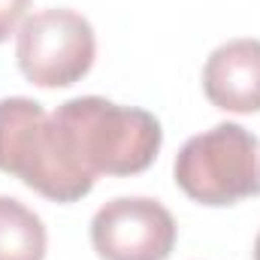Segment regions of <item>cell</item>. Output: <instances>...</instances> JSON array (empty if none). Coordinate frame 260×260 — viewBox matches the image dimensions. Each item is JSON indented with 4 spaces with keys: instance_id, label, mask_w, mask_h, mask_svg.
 Segmentation results:
<instances>
[{
    "instance_id": "cell-1",
    "label": "cell",
    "mask_w": 260,
    "mask_h": 260,
    "mask_svg": "<svg viewBox=\"0 0 260 260\" xmlns=\"http://www.w3.org/2000/svg\"><path fill=\"white\" fill-rule=\"evenodd\" d=\"M67 154L91 176H133L151 167L164 130L157 118L106 97H73L52 115Z\"/></svg>"
},
{
    "instance_id": "cell-2",
    "label": "cell",
    "mask_w": 260,
    "mask_h": 260,
    "mask_svg": "<svg viewBox=\"0 0 260 260\" xmlns=\"http://www.w3.org/2000/svg\"><path fill=\"white\" fill-rule=\"evenodd\" d=\"M0 173L55 203L88 197L97 179L67 154L52 115L27 97L0 100Z\"/></svg>"
},
{
    "instance_id": "cell-3",
    "label": "cell",
    "mask_w": 260,
    "mask_h": 260,
    "mask_svg": "<svg viewBox=\"0 0 260 260\" xmlns=\"http://www.w3.org/2000/svg\"><path fill=\"white\" fill-rule=\"evenodd\" d=\"M176 185L203 206H233L260 194V139L224 121L191 136L176 157Z\"/></svg>"
},
{
    "instance_id": "cell-4",
    "label": "cell",
    "mask_w": 260,
    "mask_h": 260,
    "mask_svg": "<svg viewBox=\"0 0 260 260\" xmlns=\"http://www.w3.org/2000/svg\"><path fill=\"white\" fill-rule=\"evenodd\" d=\"M97 55L94 27L73 9H40L24 18L15 43L18 70L40 88L79 82Z\"/></svg>"
},
{
    "instance_id": "cell-5",
    "label": "cell",
    "mask_w": 260,
    "mask_h": 260,
    "mask_svg": "<svg viewBox=\"0 0 260 260\" xmlns=\"http://www.w3.org/2000/svg\"><path fill=\"white\" fill-rule=\"evenodd\" d=\"M91 245L103 260H167L176 245V221L148 197H118L97 209Z\"/></svg>"
},
{
    "instance_id": "cell-6",
    "label": "cell",
    "mask_w": 260,
    "mask_h": 260,
    "mask_svg": "<svg viewBox=\"0 0 260 260\" xmlns=\"http://www.w3.org/2000/svg\"><path fill=\"white\" fill-rule=\"evenodd\" d=\"M203 91L224 112H260V40H230L203 67Z\"/></svg>"
},
{
    "instance_id": "cell-7",
    "label": "cell",
    "mask_w": 260,
    "mask_h": 260,
    "mask_svg": "<svg viewBox=\"0 0 260 260\" xmlns=\"http://www.w3.org/2000/svg\"><path fill=\"white\" fill-rule=\"evenodd\" d=\"M46 227L15 197H0V260H43Z\"/></svg>"
},
{
    "instance_id": "cell-8",
    "label": "cell",
    "mask_w": 260,
    "mask_h": 260,
    "mask_svg": "<svg viewBox=\"0 0 260 260\" xmlns=\"http://www.w3.org/2000/svg\"><path fill=\"white\" fill-rule=\"evenodd\" d=\"M27 6H30V0H0V43H6L15 34Z\"/></svg>"
},
{
    "instance_id": "cell-9",
    "label": "cell",
    "mask_w": 260,
    "mask_h": 260,
    "mask_svg": "<svg viewBox=\"0 0 260 260\" xmlns=\"http://www.w3.org/2000/svg\"><path fill=\"white\" fill-rule=\"evenodd\" d=\"M254 260H260V233H257V239H254Z\"/></svg>"
}]
</instances>
